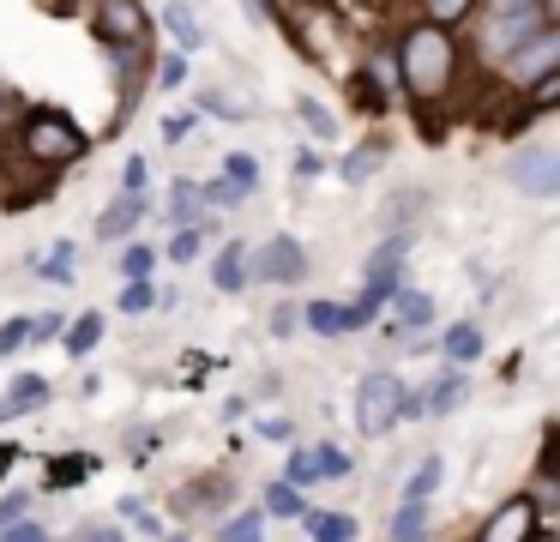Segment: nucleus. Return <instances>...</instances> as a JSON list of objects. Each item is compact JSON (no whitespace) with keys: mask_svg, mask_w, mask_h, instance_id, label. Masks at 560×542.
<instances>
[{"mask_svg":"<svg viewBox=\"0 0 560 542\" xmlns=\"http://www.w3.org/2000/svg\"><path fill=\"white\" fill-rule=\"evenodd\" d=\"M398 72H404V91L416 96V103H440V96L452 91V79H458V43H452V31H440V24H410L398 43Z\"/></svg>","mask_w":560,"mask_h":542,"instance_id":"obj_1","label":"nucleus"},{"mask_svg":"<svg viewBox=\"0 0 560 542\" xmlns=\"http://www.w3.org/2000/svg\"><path fill=\"white\" fill-rule=\"evenodd\" d=\"M19 145H25V157L43 169H67V163L85 157V132H79V120L61 115V108H31V115L19 120Z\"/></svg>","mask_w":560,"mask_h":542,"instance_id":"obj_2","label":"nucleus"},{"mask_svg":"<svg viewBox=\"0 0 560 542\" xmlns=\"http://www.w3.org/2000/svg\"><path fill=\"white\" fill-rule=\"evenodd\" d=\"M536 31H548L542 0H488V12H482V55L506 60L512 48H524Z\"/></svg>","mask_w":560,"mask_h":542,"instance_id":"obj_3","label":"nucleus"},{"mask_svg":"<svg viewBox=\"0 0 560 542\" xmlns=\"http://www.w3.org/2000/svg\"><path fill=\"white\" fill-rule=\"evenodd\" d=\"M404 416V380L398 373H368L355 385V428L362 434H386Z\"/></svg>","mask_w":560,"mask_h":542,"instance_id":"obj_4","label":"nucleus"},{"mask_svg":"<svg viewBox=\"0 0 560 542\" xmlns=\"http://www.w3.org/2000/svg\"><path fill=\"white\" fill-rule=\"evenodd\" d=\"M512 187L530 193V199H555L560 193V151H548V145H530V151H518L506 163Z\"/></svg>","mask_w":560,"mask_h":542,"instance_id":"obj_5","label":"nucleus"},{"mask_svg":"<svg viewBox=\"0 0 560 542\" xmlns=\"http://www.w3.org/2000/svg\"><path fill=\"white\" fill-rule=\"evenodd\" d=\"M91 31L109 48H145V12H139V0H97Z\"/></svg>","mask_w":560,"mask_h":542,"instance_id":"obj_6","label":"nucleus"},{"mask_svg":"<svg viewBox=\"0 0 560 542\" xmlns=\"http://www.w3.org/2000/svg\"><path fill=\"white\" fill-rule=\"evenodd\" d=\"M548 72H560V31H536L524 48H512V55H506V84H512V91H518V84L548 79Z\"/></svg>","mask_w":560,"mask_h":542,"instance_id":"obj_7","label":"nucleus"},{"mask_svg":"<svg viewBox=\"0 0 560 542\" xmlns=\"http://www.w3.org/2000/svg\"><path fill=\"white\" fill-rule=\"evenodd\" d=\"M247 277H278V284H302L307 277V247L295 235H271L266 247L254 253V272Z\"/></svg>","mask_w":560,"mask_h":542,"instance_id":"obj_8","label":"nucleus"},{"mask_svg":"<svg viewBox=\"0 0 560 542\" xmlns=\"http://www.w3.org/2000/svg\"><path fill=\"white\" fill-rule=\"evenodd\" d=\"M404 247H410V235H392L386 247L368 260V284H362V308L368 313H380V301L398 289V265H404Z\"/></svg>","mask_w":560,"mask_h":542,"instance_id":"obj_9","label":"nucleus"},{"mask_svg":"<svg viewBox=\"0 0 560 542\" xmlns=\"http://www.w3.org/2000/svg\"><path fill=\"white\" fill-rule=\"evenodd\" d=\"M482 542H536V500H506L500 512H488Z\"/></svg>","mask_w":560,"mask_h":542,"instance_id":"obj_10","label":"nucleus"},{"mask_svg":"<svg viewBox=\"0 0 560 542\" xmlns=\"http://www.w3.org/2000/svg\"><path fill=\"white\" fill-rule=\"evenodd\" d=\"M302 320L314 325L319 337H338V332H362V325L374 320V313H368L362 301H350V308H338V301H314V308H307Z\"/></svg>","mask_w":560,"mask_h":542,"instance_id":"obj_11","label":"nucleus"},{"mask_svg":"<svg viewBox=\"0 0 560 542\" xmlns=\"http://www.w3.org/2000/svg\"><path fill=\"white\" fill-rule=\"evenodd\" d=\"M139 217H145V193H121V199H115L109 211L97 217V235H103V241H121L127 229L139 223Z\"/></svg>","mask_w":560,"mask_h":542,"instance_id":"obj_12","label":"nucleus"},{"mask_svg":"<svg viewBox=\"0 0 560 542\" xmlns=\"http://www.w3.org/2000/svg\"><path fill=\"white\" fill-rule=\"evenodd\" d=\"M211 284L223 289V296H235V289H247V247L242 241H230V247L211 260Z\"/></svg>","mask_w":560,"mask_h":542,"instance_id":"obj_13","label":"nucleus"},{"mask_svg":"<svg viewBox=\"0 0 560 542\" xmlns=\"http://www.w3.org/2000/svg\"><path fill=\"white\" fill-rule=\"evenodd\" d=\"M458 404H464V368L440 373V380H434V392H422V416H428V410H434V416H452Z\"/></svg>","mask_w":560,"mask_h":542,"instance_id":"obj_14","label":"nucleus"},{"mask_svg":"<svg viewBox=\"0 0 560 542\" xmlns=\"http://www.w3.org/2000/svg\"><path fill=\"white\" fill-rule=\"evenodd\" d=\"M428 537V500H404L392 512V542H422Z\"/></svg>","mask_w":560,"mask_h":542,"instance_id":"obj_15","label":"nucleus"},{"mask_svg":"<svg viewBox=\"0 0 560 542\" xmlns=\"http://www.w3.org/2000/svg\"><path fill=\"white\" fill-rule=\"evenodd\" d=\"M43 397H49V385H43L37 373H25V380H13V392H7V404H0V422L25 416L31 404H43Z\"/></svg>","mask_w":560,"mask_h":542,"instance_id":"obj_16","label":"nucleus"},{"mask_svg":"<svg viewBox=\"0 0 560 542\" xmlns=\"http://www.w3.org/2000/svg\"><path fill=\"white\" fill-rule=\"evenodd\" d=\"M223 187L242 193V199H247V193L259 187V163H254L247 151H230V157H223Z\"/></svg>","mask_w":560,"mask_h":542,"instance_id":"obj_17","label":"nucleus"},{"mask_svg":"<svg viewBox=\"0 0 560 542\" xmlns=\"http://www.w3.org/2000/svg\"><path fill=\"white\" fill-rule=\"evenodd\" d=\"M428 320H434V301H428L422 289H398V325L404 332H422Z\"/></svg>","mask_w":560,"mask_h":542,"instance_id":"obj_18","label":"nucleus"},{"mask_svg":"<svg viewBox=\"0 0 560 542\" xmlns=\"http://www.w3.org/2000/svg\"><path fill=\"white\" fill-rule=\"evenodd\" d=\"M163 24L175 31V43H182V48H199V43H206V31L194 24V7H187V0H170V12H163Z\"/></svg>","mask_w":560,"mask_h":542,"instance_id":"obj_19","label":"nucleus"},{"mask_svg":"<svg viewBox=\"0 0 560 542\" xmlns=\"http://www.w3.org/2000/svg\"><path fill=\"white\" fill-rule=\"evenodd\" d=\"M91 470H97V458L91 452H67V458H55V470H49V488H73V482H85Z\"/></svg>","mask_w":560,"mask_h":542,"instance_id":"obj_20","label":"nucleus"},{"mask_svg":"<svg viewBox=\"0 0 560 542\" xmlns=\"http://www.w3.org/2000/svg\"><path fill=\"white\" fill-rule=\"evenodd\" d=\"M61 337H67V349H73V356H91V349H97V337H103V313H79Z\"/></svg>","mask_w":560,"mask_h":542,"instance_id":"obj_21","label":"nucleus"},{"mask_svg":"<svg viewBox=\"0 0 560 542\" xmlns=\"http://www.w3.org/2000/svg\"><path fill=\"white\" fill-rule=\"evenodd\" d=\"M170 217H175L182 229H199V223H206V217H199V187H194V181H175V193H170Z\"/></svg>","mask_w":560,"mask_h":542,"instance_id":"obj_22","label":"nucleus"},{"mask_svg":"<svg viewBox=\"0 0 560 542\" xmlns=\"http://www.w3.org/2000/svg\"><path fill=\"white\" fill-rule=\"evenodd\" d=\"M440 476H446V464H440V458H422V464L410 470V482H404V500H428V494L440 488Z\"/></svg>","mask_w":560,"mask_h":542,"instance_id":"obj_23","label":"nucleus"},{"mask_svg":"<svg viewBox=\"0 0 560 542\" xmlns=\"http://www.w3.org/2000/svg\"><path fill=\"white\" fill-rule=\"evenodd\" d=\"M307 518V530H314V542H350L355 537V524L343 512H302Z\"/></svg>","mask_w":560,"mask_h":542,"instance_id":"obj_24","label":"nucleus"},{"mask_svg":"<svg viewBox=\"0 0 560 542\" xmlns=\"http://www.w3.org/2000/svg\"><path fill=\"white\" fill-rule=\"evenodd\" d=\"M307 464H314V476H350V452L343 446H307Z\"/></svg>","mask_w":560,"mask_h":542,"instance_id":"obj_25","label":"nucleus"},{"mask_svg":"<svg viewBox=\"0 0 560 542\" xmlns=\"http://www.w3.org/2000/svg\"><path fill=\"white\" fill-rule=\"evenodd\" d=\"M446 356L458 361V368H464V361H476V356H482V332H476V325H452V332H446Z\"/></svg>","mask_w":560,"mask_h":542,"instance_id":"obj_26","label":"nucleus"},{"mask_svg":"<svg viewBox=\"0 0 560 542\" xmlns=\"http://www.w3.org/2000/svg\"><path fill=\"white\" fill-rule=\"evenodd\" d=\"M199 103H206V108H218V115H235V120H247V115H254V96H242V91H206Z\"/></svg>","mask_w":560,"mask_h":542,"instance_id":"obj_27","label":"nucleus"},{"mask_svg":"<svg viewBox=\"0 0 560 542\" xmlns=\"http://www.w3.org/2000/svg\"><path fill=\"white\" fill-rule=\"evenodd\" d=\"M266 512L271 518H302V494H295L290 482H271V488H266Z\"/></svg>","mask_w":560,"mask_h":542,"instance_id":"obj_28","label":"nucleus"},{"mask_svg":"<svg viewBox=\"0 0 560 542\" xmlns=\"http://www.w3.org/2000/svg\"><path fill=\"white\" fill-rule=\"evenodd\" d=\"M476 7H482V0H428V24H440V31H446V24L470 19Z\"/></svg>","mask_w":560,"mask_h":542,"instance_id":"obj_29","label":"nucleus"},{"mask_svg":"<svg viewBox=\"0 0 560 542\" xmlns=\"http://www.w3.org/2000/svg\"><path fill=\"white\" fill-rule=\"evenodd\" d=\"M73 260H79V247L61 241V247L49 253V265H43V277H49V284H73Z\"/></svg>","mask_w":560,"mask_h":542,"instance_id":"obj_30","label":"nucleus"},{"mask_svg":"<svg viewBox=\"0 0 560 542\" xmlns=\"http://www.w3.org/2000/svg\"><path fill=\"white\" fill-rule=\"evenodd\" d=\"M151 260H158V253L139 247V241H133V247L121 253V277H127V284H145V277H151Z\"/></svg>","mask_w":560,"mask_h":542,"instance_id":"obj_31","label":"nucleus"},{"mask_svg":"<svg viewBox=\"0 0 560 542\" xmlns=\"http://www.w3.org/2000/svg\"><path fill=\"white\" fill-rule=\"evenodd\" d=\"M19 120H25V96H19L13 84L0 79V132H13Z\"/></svg>","mask_w":560,"mask_h":542,"instance_id":"obj_32","label":"nucleus"},{"mask_svg":"<svg viewBox=\"0 0 560 542\" xmlns=\"http://www.w3.org/2000/svg\"><path fill=\"white\" fill-rule=\"evenodd\" d=\"M223 542H259V512H235L223 524Z\"/></svg>","mask_w":560,"mask_h":542,"instance_id":"obj_33","label":"nucleus"},{"mask_svg":"<svg viewBox=\"0 0 560 542\" xmlns=\"http://www.w3.org/2000/svg\"><path fill=\"white\" fill-rule=\"evenodd\" d=\"M295 108H302L307 132H319V139H331V132H338V127H331V115H326V108L314 103V96H302V103H295Z\"/></svg>","mask_w":560,"mask_h":542,"instance_id":"obj_34","label":"nucleus"},{"mask_svg":"<svg viewBox=\"0 0 560 542\" xmlns=\"http://www.w3.org/2000/svg\"><path fill=\"white\" fill-rule=\"evenodd\" d=\"M151 301H158V296H151V284H121V313H145Z\"/></svg>","mask_w":560,"mask_h":542,"instance_id":"obj_35","label":"nucleus"},{"mask_svg":"<svg viewBox=\"0 0 560 542\" xmlns=\"http://www.w3.org/2000/svg\"><path fill=\"white\" fill-rule=\"evenodd\" d=\"M555 103H560V72H548V79H536L530 108H555Z\"/></svg>","mask_w":560,"mask_h":542,"instance_id":"obj_36","label":"nucleus"},{"mask_svg":"<svg viewBox=\"0 0 560 542\" xmlns=\"http://www.w3.org/2000/svg\"><path fill=\"white\" fill-rule=\"evenodd\" d=\"M121 193H145V157H127V169H121Z\"/></svg>","mask_w":560,"mask_h":542,"instance_id":"obj_37","label":"nucleus"},{"mask_svg":"<svg viewBox=\"0 0 560 542\" xmlns=\"http://www.w3.org/2000/svg\"><path fill=\"white\" fill-rule=\"evenodd\" d=\"M25 506H31V494L19 488V494H7V500H0V530L7 524H19V518H25Z\"/></svg>","mask_w":560,"mask_h":542,"instance_id":"obj_38","label":"nucleus"},{"mask_svg":"<svg viewBox=\"0 0 560 542\" xmlns=\"http://www.w3.org/2000/svg\"><path fill=\"white\" fill-rule=\"evenodd\" d=\"M31 337V320H13V325H0V356H13L19 344Z\"/></svg>","mask_w":560,"mask_h":542,"instance_id":"obj_39","label":"nucleus"},{"mask_svg":"<svg viewBox=\"0 0 560 542\" xmlns=\"http://www.w3.org/2000/svg\"><path fill=\"white\" fill-rule=\"evenodd\" d=\"M380 163V151H355L350 163H343V181H368V169Z\"/></svg>","mask_w":560,"mask_h":542,"instance_id":"obj_40","label":"nucleus"},{"mask_svg":"<svg viewBox=\"0 0 560 542\" xmlns=\"http://www.w3.org/2000/svg\"><path fill=\"white\" fill-rule=\"evenodd\" d=\"M67 325H61V313H43V320H31V337H37V344H49V337H61Z\"/></svg>","mask_w":560,"mask_h":542,"instance_id":"obj_41","label":"nucleus"},{"mask_svg":"<svg viewBox=\"0 0 560 542\" xmlns=\"http://www.w3.org/2000/svg\"><path fill=\"white\" fill-rule=\"evenodd\" d=\"M158 72H163L158 84H170V91H175V84H187V55H170V60H163Z\"/></svg>","mask_w":560,"mask_h":542,"instance_id":"obj_42","label":"nucleus"},{"mask_svg":"<svg viewBox=\"0 0 560 542\" xmlns=\"http://www.w3.org/2000/svg\"><path fill=\"white\" fill-rule=\"evenodd\" d=\"M290 488H302V482H314V464H307V452H290Z\"/></svg>","mask_w":560,"mask_h":542,"instance_id":"obj_43","label":"nucleus"},{"mask_svg":"<svg viewBox=\"0 0 560 542\" xmlns=\"http://www.w3.org/2000/svg\"><path fill=\"white\" fill-rule=\"evenodd\" d=\"M187 132H194V115H170V120H163V139H170V145H182Z\"/></svg>","mask_w":560,"mask_h":542,"instance_id":"obj_44","label":"nucleus"},{"mask_svg":"<svg viewBox=\"0 0 560 542\" xmlns=\"http://www.w3.org/2000/svg\"><path fill=\"white\" fill-rule=\"evenodd\" d=\"M170 253H175V260H194V253H199V229H182V235L170 241Z\"/></svg>","mask_w":560,"mask_h":542,"instance_id":"obj_45","label":"nucleus"},{"mask_svg":"<svg viewBox=\"0 0 560 542\" xmlns=\"http://www.w3.org/2000/svg\"><path fill=\"white\" fill-rule=\"evenodd\" d=\"M0 537H7V542H49V537H43L37 524H7V530H0Z\"/></svg>","mask_w":560,"mask_h":542,"instance_id":"obj_46","label":"nucleus"},{"mask_svg":"<svg viewBox=\"0 0 560 542\" xmlns=\"http://www.w3.org/2000/svg\"><path fill=\"white\" fill-rule=\"evenodd\" d=\"M259 434H266V440H290V422H278V416H266V422H259Z\"/></svg>","mask_w":560,"mask_h":542,"instance_id":"obj_47","label":"nucleus"},{"mask_svg":"<svg viewBox=\"0 0 560 542\" xmlns=\"http://www.w3.org/2000/svg\"><path fill=\"white\" fill-rule=\"evenodd\" d=\"M295 320H302V313H295V308H278V313H271V332H290Z\"/></svg>","mask_w":560,"mask_h":542,"instance_id":"obj_48","label":"nucleus"},{"mask_svg":"<svg viewBox=\"0 0 560 542\" xmlns=\"http://www.w3.org/2000/svg\"><path fill=\"white\" fill-rule=\"evenodd\" d=\"M295 175L314 181V175H319V157H314V151H302V157H295Z\"/></svg>","mask_w":560,"mask_h":542,"instance_id":"obj_49","label":"nucleus"},{"mask_svg":"<svg viewBox=\"0 0 560 542\" xmlns=\"http://www.w3.org/2000/svg\"><path fill=\"white\" fill-rule=\"evenodd\" d=\"M79 542H121V530H85Z\"/></svg>","mask_w":560,"mask_h":542,"instance_id":"obj_50","label":"nucleus"},{"mask_svg":"<svg viewBox=\"0 0 560 542\" xmlns=\"http://www.w3.org/2000/svg\"><path fill=\"white\" fill-rule=\"evenodd\" d=\"M13 464H19V452H13V446H0V476H7Z\"/></svg>","mask_w":560,"mask_h":542,"instance_id":"obj_51","label":"nucleus"},{"mask_svg":"<svg viewBox=\"0 0 560 542\" xmlns=\"http://www.w3.org/2000/svg\"><path fill=\"white\" fill-rule=\"evenodd\" d=\"M43 7H49V12H73V0H43Z\"/></svg>","mask_w":560,"mask_h":542,"instance_id":"obj_52","label":"nucleus"},{"mask_svg":"<svg viewBox=\"0 0 560 542\" xmlns=\"http://www.w3.org/2000/svg\"><path fill=\"white\" fill-rule=\"evenodd\" d=\"M163 542H187V537H163Z\"/></svg>","mask_w":560,"mask_h":542,"instance_id":"obj_53","label":"nucleus"}]
</instances>
